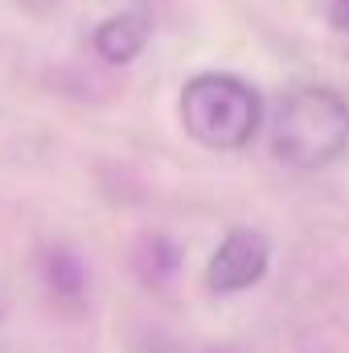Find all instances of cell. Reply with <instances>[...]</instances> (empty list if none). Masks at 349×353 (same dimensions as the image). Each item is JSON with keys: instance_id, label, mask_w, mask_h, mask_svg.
Wrapping results in <instances>:
<instances>
[{"instance_id": "1", "label": "cell", "mask_w": 349, "mask_h": 353, "mask_svg": "<svg viewBox=\"0 0 349 353\" xmlns=\"http://www.w3.org/2000/svg\"><path fill=\"white\" fill-rule=\"evenodd\" d=\"M349 148V103L329 87L292 90L275 115V157L292 169H325Z\"/></svg>"}, {"instance_id": "2", "label": "cell", "mask_w": 349, "mask_h": 353, "mask_svg": "<svg viewBox=\"0 0 349 353\" xmlns=\"http://www.w3.org/2000/svg\"><path fill=\"white\" fill-rule=\"evenodd\" d=\"M263 103L239 74H197L181 90V123L185 132L218 152L247 148L259 132Z\"/></svg>"}, {"instance_id": "3", "label": "cell", "mask_w": 349, "mask_h": 353, "mask_svg": "<svg viewBox=\"0 0 349 353\" xmlns=\"http://www.w3.org/2000/svg\"><path fill=\"white\" fill-rule=\"evenodd\" d=\"M267 263H271V243H267V234L243 226V230H230V234L218 243L214 259L206 267V283H210V292L235 296V292L255 288L263 279V271H267Z\"/></svg>"}, {"instance_id": "4", "label": "cell", "mask_w": 349, "mask_h": 353, "mask_svg": "<svg viewBox=\"0 0 349 353\" xmlns=\"http://www.w3.org/2000/svg\"><path fill=\"white\" fill-rule=\"evenodd\" d=\"M148 33H152V25H148L144 12H119V17H107V21L94 29L90 46H94V54H99L103 62L123 66V62L140 58V50L148 46Z\"/></svg>"}, {"instance_id": "5", "label": "cell", "mask_w": 349, "mask_h": 353, "mask_svg": "<svg viewBox=\"0 0 349 353\" xmlns=\"http://www.w3.org/2000/svg\"><path fill=\"white\" fill-rule=\"evenodd\" d=\"M50 288L70 296V300L87 288V271H83V263L70 251H50Z\"/></svg>"}, {"instance_id": "6", "label": "cell", "mask_w": 349, "mask_h": 353, "mask_svg": "<svg viewBox=\"0 0 349 353\" xmlns=\"http://www.w3.org/2000/svg\"><path fill=\"white\" fill-rule=\"evenodd\" d=\"M346 8H349V0H346Z\"/></svg>"}]
</instances>
